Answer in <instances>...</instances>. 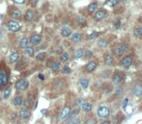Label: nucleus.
<instances>
[{
  "mask_svg": "<svg viewBox=\"0 0 142 124\" xmlns=\"http://www.w3.org/2000/svg\"><path fill=\"white\" fill-rule=\"evenodd\" d=\"M119 26H120V20L117 19V20H116V24H115V27H116V28H119Z\"/></svg>",
  "mask_w": 142,
  "mask_h": 124,
  "instance_id": "obj_43",
  "label": "nucleus"
},
{
  "mask_svg": "<svg viewBox=\"0 0 142 124\" xmlns=\"http://www.w3.org/2000/svg\"><path fill=\"white\" fill-rule=\"evenodd\" d=\"M15 1V3L17 4H24L26 2V0H14Z\"/></svg>",
  "mask_w": 142,
  "mask_h": 124,
  "instance_id": "obj_39",
  "label": "nucleus"
},
{
  "mask_svg": "<svg viewBox=\"0 0 142 124\" xmlns=\"http://www.w3.org/2000/svg\"><path fill=\"white\" fill-rule=\"evenodd\" d=\"M113 82H114L115 84H119V83H121V81H122V76L120 75V74H118V73H116L113 76Z\"/></svg>",
  "mask_w": 142,
  "mask_h": 124,
  "instance_id": "obj_23",
  "label": "nucleus"
},
{
  "mask_svg": "<svg viewBox=\"0 0 142 124\" xmlns=\"http://www.w3.org/2000/svg\"><path fill=\"white\" fill-rule=\"evenodd\" d=\"M8 29L12 32H17L20 29V24L16 20H10L8 22Z\"/></svg>",
  "mask_w": 142,
  "mask_h": 124,
  "instance_id": "obj_2",
  "label": "nucleus"
},
{
  "mask_svg": "<svg viewBox=\"0 0 142 124\" xmlns=\"http://www.w3.org/2000/svg\"><path fill=\"white\" fill-rule=\"evenodd\" d=\"M13 103L14 105H16V106H20V105L23 103V99H22L21 96H16V97L14 98Z\"/></svg>",
  "mask_w": 142,
  "mask_h": 124,
  "instance_id": "obj_18",
  "label": "nucleus"
},
{
  "mask_svg": "<svg viewBox=\"0 0 142 124\" xmlns=\"http://www.w3.org/2000/svg\"><path fill=\"white\" fill-rule=\"evenodd\" d=\"M107 43H108V41L107 40H105V39H102V40H101L99 41V45L101 47H105L107 45Z\"/></svg>",
  "mask_w": 142,
  "mask_h": 124,
  "instance_id": "obj_32",
  "label": "nucleus"
},
{
  "mask_svg": "<svg viewBox=\"0 0 142 124\" xmlns=\"http://www.w3.org/2000/svg\"><path fill=\"white\" fill-rule=\"evenodd\" d=\"M34 17H35V12L32 9H29L25 13V19L27 21H32L34 19Z\"/></svg>",
  "mask_w": 142,
  "mask_h": 124,
  "instance_id": "obj_9",
  "label": "nucleus"
},
{
  "mask_svg": "<svg viewBox=\"0 0 142 124\" xmlns=\"http://www.w3.org/2000/svg\"><path fill=\"white\" fill-rule=\"evenodd\" d=\"M81 107H82V111L83 112H90L92 110V105L90 103H83V104L81 105Z\"/></svg>",
  "mask_w": 142,
  "mask_h": 124,
  "instance_id": "obj_21",
  "label": "nucleus"
},
{
  "mask_svg": "<svg viewBox=\"0 0 142 124\" xmlns=\"http://www.w3.org/2000/svg\"><path fill=\"white\" fill-rule=\"evenodd\" d=\"M11 17H13V18H20V17H21V12H20V10H18V9H14V10H12V12H11Z\"/></svg>",
  "mask_w": 142,
  "mask_h": 124,
  "instance_id": "obj_13",
  "label": "nucleus"
},
{
  "mask_svg": "<svg viewBox=\"0 0 142 124\" xmlns=\"http://www.w3.org/2000/svg\"><path fill=\"white\" fill-rule=\"evenodd\" d=\"M29 105H30V102L28 100L26 101H24V108H28L29 107Z\"/></svg>",
  "mask_w": 142,
  "mask_h": 124,
  "instance_id": "obj_40",
  "label": "nucleus"
},
{
  "mask_svg": "<svg viewBox=\"0 0 142 124\" xmlns=\"http://www.w3.org/2000/svg\"><path fill=\"white\" fill-rule=\"evenodd\" d=\"M121 63H122V64H123V67H130L132 64V59L131 57H125L123 60H122Z\"/></svg>",
  "mask_w": 142,
  "mask_h": 124,
  "instance_id": "obj_10",
  "label": "nucleus"
},
{
  "mask_svg": "<svg viewBox=\"0 0 142 124\" xmlns=\"http://www.w3.org/2000/svg\"><path fill=\"white\" fill-rule=\"evenodd\" d=\"M101 124H110V123H109L108 121H104V122H101Z\"/></svg>",
  "mask_w": 142,
  "mask_h": 124,
  "instance_id": "obj_46",
  "label": "nucleus"
},
{
  "mask_svg": "<svg viewBox=\"0 0 142 124\" xmlns=\"http://www.w3.org/2000/svg\"><path fill=\"white\" fill-rule=\"evenodd\" d=\"M69 60V54L68 53H63L60 56V61L61 62H67Z\"/></svg>",
  "mask_w": 142,
  "mask_h": 124,
  "instance_id": "obj_31",
  "label": "nucleus"
},
{
  "mask_svg": "<svg viewBox=\"0 0 142 124\" xmlns=\"http://www.w3.org/2000/svg\"><path fill=\"white\" fill-rule=\"evenodd\" d=\"M127 49H128V46L126 44H121V45H118V46L116 47L115 53L117 54L118 56H121V55H123L127 51Z\"/></svg>",
  "mask_w": 142,
  "mask_h": 124,
  "instance_id": "obj_6",
  "label": "nucleus"
},
{
  "mask_svg": "<svg viewBox=\"0 0 142 124\" xmlns=\"http://www.w3.org/2000/svg\"><path fill=\"white\" fill-rule=\"evenodd\" d=\"M132 91H133L134 95H136V96H140L142 94V87L141 86H139V85H136V86L133 87Z\"/></svg>",
  "mask_w": 142,
  "mask_h": 124,
  "instance_id": "obj_12",
  "label": "nucleus"
},
{
  "mask_svg": "<svg viewBox=\"0 0 142 124\" xmlns=\"http://www.w3.org/2000/svg\"><path fill=\"white\" fill-rule=\"evenodd\" d=\"M33 100H34V96L33 95H29V99H28V101H29V102H33Z\"/></svg>",
  "mask_w": 142,
  "mask_h": 124,
  "instance_id": "obj_44",
  "label": "nucleus"
},
{
  "mask_svg": "<svg viewBox=\"0 0 142 124\" xmlns=\"http://www.w3.org/2000/svg\"><path fill=\"white\" fill-rule=\"evenodd\" d=\"M85 124H96V120L90 118V119H88V120L86 121V123H85Z\"/></svg>",
  "mask_w": 142,
  "mask_h": 124,
  "instance_id": "obj_38",
  "label": "nucleus"
},
{
  "mask_svg": "<svg viewBox=\"0 0 142 124\" xmlns=\"http://www.w3.org/2000/svg\"><path fill=\"white\" fill-rule=\"evenodd\" d=\"M44 59H46V53L44 52H41V53H39L36 56V60L38 61V62H42V61H44Z\"/></svg>",
  "mask_w": 142,
  "mask_h": 124,
  "instance_id": "obj_25",
  "label": "nucleus"
},
{
  "mask_svg": "<svg viewBox=\"0 0 142 124\" xmlns=\"http://www.w3.org/2000/svg\"><path fill=\"white\" fill-rule=\"evenodd\" d=\"M105 14H106V13H105V11H98V13H96V18L98 20H101L102 18H105Z\"/></svg>",
  "mask_w": 142,
  "mask_h": 124,
  "instance_id": "obj_20",
  "label": "nucleus"
},
{
  "mask_svg": "<svg viewBox=\"0 0 142 124\" xmlns=\"http://www.w3.org/2000/svg\"><path fill=\"white\" fill-rule=\"evenodd\" d=\"M10 93H11V89H7L6 91H4V99H8L9 96H10Z\"/></svg>",
  "mask_w": 142,
  "mask_h": 124,
  "instance_id": "obj_33",
  "label": "nucleus"
},
{
  "mask_svg": "<svg viewBox=\"0 0 142 124\" xmlns=\"http://www.w3.org/2000/svg\"><path fill=\"white\" fill-rule=\"evenodd\" d=\"M99 35H100L99 33H97V32H94V33L92 34L91 36L89 37V39H90V40H94V39H96V38L99 37Z\"/></svg>",
  "mask_w": 142,
  "mask_h": 124,
  "instance_id": "obj_35",
  "label": "nucleus"
},
{
  "mask_svg": "<svg viewBox=\"0 0 142 124\" xmlns=\"http://www.w3.org/2000/svg\"><path fill=\"white\" fill-rule=\"evenodd\" d=\"M134 35L136 37H141L142 36V28L141 27H137L134 29Z\"/></svg>",
  "mask_w": 142,
  "mask_h": 124,
  "instance_id": "obj_29",
  "label": "nucleus"
},
{
  "mask_svg": "<svg viewBox=\"0 0 142 124\" xmlns=\"http://www.w3.org/2000/svg\"><path fill=\"white\" fill-rule=\"evenodd\" d=\"M98 115L101 118H106L107 116H109V109L106 106L100 107L98 110Z\"/></svg>",
  "mask_w": 142,
  "mask_h": 124,
  "instance_id": "obj_3",
  "label": "nucleus"
},
{
  "mask_svg": "<svg viewBox=\"0 0 142 124\" xmlns=\"http://www.w3.org/2000/svg\"><path fill=\"white\" fill-rule=\"evenodd\" d=\"M71 108L69 107H65L63 110H62V112H61L60 114V119H62V120H64V119H66V118H68L69 116H70V114H71Z\"/></svg>",
  "mask_w": 142,
  "mask_h": 124,
  "instance_id": "obj_5",
  "label": "nucleus"
},
{
  "mask_svg": "<svg viewBox=\"0 0 142 124\" xmlns=\"http://www.w3.org/2000/svg\"><path fill=\"white\" fill-rule=\"evenodd\" d=\"M39 79H41L42 81L44 80V76L43 75V74H40V75H39Z\"/></svg>",
  "mask_w": 142,
  "mask_h": 124,
  "instance_id": "obj_45",
  "label": "nucleus"
},
{
  "mask_svg": "<svg viewBox=\"0 0 142 124\" xmlns=\"http://www.w3.org/2000/svg\"><path fill=\"white\" fill-rule=\"evenodd\" d=\"M118 3V0H107V4L109 6H115Z\"/></svg>",
  "mask_w": 142,
  "mask_h": 124,
  "instance_id": "obj_34",
  "label": "nucleus"
},
{
  "mask_svg": "<svg viewBox=\"0 0 142 124\" xmlns=\"http://www.w3.org/2000/svg\"><path fill=\"white\" fill-rule=\"evenodd\" d=\"M25 53L28 55V56H33L34 53H35V49H34L33 46H27L25 48Z\"/></svg>",
  "mask_w": 142,
  "mask_h": 124,
  "instance_id": "obj_22",
  "label": "nucleus"
},
{
  "mask_svg": "<svg viewBox=\"0 0 142 124\" xmlns=\"http://www.w3.org/2000/svg\"><path fill=\"white\" fill-rule=\"evenodd\" d=\"M97 8H98V4L96 3V2H92V3H90V5L88 6V13H93L95 11L97 10Z\"/></svg>",
  "mask_w": 142,
  "mask_h": 124,
  "instance_id": "obj_14",
  "label": "nucleus"
},
{
  "mask_svg": "<svg viewBox=\"0 0 142 124\" xmlns=\"http://www.w3.org/2000/svg\"><path fill=\"white\" fill-rule=\"evenodd\" d=\"M41 40H42V37H41L40 35H38V34H34L30 37V42L33 45H36V44H39L41 42Z\"/></svg>",
  "mask_w": 142,
  "mask_h": 124,
  "instance_id": "obj_7",
  "label": "nucleus"
},
{
  "mask_svg": "<svg viewBox=\"0 0 142 124\" xmlns=\"http://www.w3.org/2000/svg\"><path fill=\"white\" fill-rule=\"evenodd\" d=\"M128 100L127 99V98H125L124 100H123V102H122V107L125 109L126 108V106H127V104H128Z\"/></svg>",
  "mask_w": 142,
  "mask_h": 124,
  "instance_id": "obj_37",
  "label": "nucleus"
},
{
  "mask_svg": "<svg viewBox=\"0 0 142 124\" xmlns=\"http://www.w3.org/2000/svg\"><path fill=\"white\" fill-rule=\"evenodd\" d=\"M88 85H89L88 80H86V79H81L80 80V86L83 87V89H86V87H88Z\"/></svg>",
  "mask_w": 142,
  "mask_h": 124,
  "instance_id": "obj_30",
  "label": "nucleus"
},
{
  "mask_svg": "<svg viewBox=\"0 0 142 124\" xmlns=\"http://www.w3.org/2000/svg\"><path fill=\"white\" fill-rule=\"evenodd\" d=\"M72 124H80V121H79V119H74L72 121Z\"/></svg>",
  "mask_w": 142,
  "mask_h": 124,
  "instance_id": "obj_41",
  "label": "nucleus"
},
{
  "mask_svg": "<svg viewBox=\"0 0 142 124\" xmlns=\"http://www.w3.org/2000/svg\"><path fill=\"white\" fill-rule=\"evenodd\" d=\"M18 57H20L18 52H17V51L12 52L10 55V63L11 64H13V63H15V62H17V61L18 60Z\"/></svg>",
  "mask_w": 142,
  "mask_h": 124,
  "instance_id": "obj_11",
  "label": "nucleus"
},
{
  "mask_svg": "<svg viewBox=\"0 0 142 124\" xmlns=\"http://www.w3.org/2000/svg\"><path fill=\"white\" fill-rule=\"evenodd\" d=\"M28 87V82L25 79H21L16 84V89L18 91H24Z\"/></svg>",
  "mask_w": 142,
  "mask_h": 124,
  "instance_id": "obj_4",
  "label": "nucleus"
},
{
  "mask_svg": "<svg viewBox=\"0 0 142 124\" xmlns=\"http://www.w3.org/2000/svg\"><path fill=\"white\" fill-rule=\"evenodd\" d=\"M96 67H97V64L95 63V62H90L89 64H87V65H86V70L88 71V72H91V71H93L96 68Z\"/></svg>",
  "mask_w": 142,
  "mask_h": 124,
  "instance_id": "obj_17",
  "label": "nucleus"
},
{
  "mask_svg": "<svg viewBox=\"0 0 142 124\" xmlns=\"http://www.w3.org/2000/svg\"><path fill=\"white\" fill-rule=\"evenodd\" d=\"M113 63V56L110 55V54H108L105 56V64H111Z\"/></svg>",
  "mask_w": 142,
  "mask_h": 124,
  "instance_id": "obj_26",
  "label": "nucleus"
},
{
  "mask_svg": "<svg viewBox=\"0 0 142 124\" xmlns=\"http://www.w3.org/2000/svg\"><path fill=\"white\" fill-rule=\"evenodd\" d=\"M76 22H78L79 25H83V24L86 23V19H85L83 17H76Z\"/></svg>",
  "mask_w": 142,
  "mask_h": 124,
  "instance_id": "obj_28",
  "label": "nucleus"
},
{
  "mask_svg": "<svg viewBox=\"0 0 142 124\" xmlns=\"http://www.w3.org/2000/svg\"><path fill=\"white\" fill-rule=\"evenodd\" d=\"M28 46V39L27 38H22L20 41V47L21 49H24Z\"/></svg>",
  "mask_w": 142,
  "mask_h": 124,
  "instance_id": "obj_16",
  "label": "nucleus"
},
{
  "mask_svg": "<svg viewBox=\"0 0 142 124\" xmlns=\"http://www.w3.org/2000/svg\"><path fill=\"white\" fill-rule=\"evenodd\" d=\"M30 115H31V113H30V111L27 109V108H22V109L20 110V118H23V119H25V118H29Z\"/></svg>",
  "mask_w": 142,
  "mask_h": 124,
  "instance_id": "obj_8",
  "label": "nucleus"
},
{
  "mask_svg": "<svg viewBox=\"0 0 142 124\" xmlns=\"http://www.w3.org/2000/svg\"><path fill=\"white\" fill-rule=\"evenodd\" d=\"M81 39H82V37H81V35L79 33H74L72 35V40L74 42H79Z\"/></svg>",
  "mask_w": 142,
  "mask_h": 124,
  "instance_id": "obj_15",
  "label": "nucleus"
},
{
  "mask_svg": "<svg viewBox=\"0 0 142 124\" xmlns=\"http://www.w3.org/2000/svg\"><path fill=\"white\" fill-rule=\"evenodd\" d=\"M83 103H84V102H83L82 99H78V101H76V104L78 105H82Z\"/></svg>",
  "mask_w": 142,
  "mask_h": 124,
  "instance_id": "obj_42",
  "label": "nucleus"
},
{
  "mask_svg": "<svg viewBox=\"0 0 142 124\" xmlns=\"http://www.w3.org/2000/svg\"><path fill=\"white\" fill-rule=\"evenodd\" d=\"M8 83V73L5 69H0V89L4 87Z\"/></svg>",
  "mask_w": 142,
  "mask_h": 124,
  "instance_id": "obj_1",
  "label": "nucleus"
},
{
  "mask_svg": "<svg viewBox=\"0 0 142 124\" xmlns=\"http://www.w3.org/2000/svg\"><path fill=\"white\" fill-rule=\"evenodd\" d=\"M31 1H32V2H33L34 4H36L38 2V1H39V0H31Z\"/></svg>",
  "mask_w": 142,
  "mask_h": 124,
  "instance_id": "obj_47",
  "label": "nucleus"
},
{
  "mask_svg": "<svg viewBox=\"0 0 142 124\" xmlns=\"http://www.w3.org/2000/svg\"><path fill=\"white\" fill-rule=\"evenodd\" d=\"M71 34H72L71 29H70V28H67V27L63 28L62 31H61V35H62L63 37H69V36H71Z\"/></svg>",
  "mask_w": 142,
  "mask_h": 124,
  "instance_id": "obj_19",
  "label": "nucleus"
},
{
  "mask_svg": "<svg viewBox=\"0 0 142 124\" xmlns=\"http://www.w3.org/2000/svg\"><path fill=\"white\" fill-rule=\"evenodd\" d=\"M83 53H84V51H83V49H81V48H79V49H78V50H75V52H74V58H76V59H78V58H80L83 56Z\"/></svg>",
  "mask_w": 142,
  "mask_h": 124,
  "instance_id": "obj_24",
  "label": "nucleus"
},
{
  "mask_svg": "<svg viewBox=\"0 0 142 124\" xmlns=\"http://www.w3.org/2000/svg\"><path fill=\"white\" fill-rule=\"evenodd\" d=\"M59 67H60V63L59 62H54L52 65H51V69L53 71H57L59 69Z\"/></svg>",
  "mask_w": 142,
  "mask_h": 124,
  "instance_id": "obj_27",
  "label": "nucleus"
},
{
  "mask_svg": "<svg viewBox=\"0 0 142 124\" xmlns=\"http://www.w3.org/2000/svg\"><path fill=\"white\" fill-rule=\"evenodd\" d=\"M63 72H64V73H70V72H71L70 67H67V65H65V67H63Z\"/></svg>",
  "mask_w": 142,
  "mask_h": 124,
  "instance_id": "obj_36",
  "label": "nucleus"
}]
</instances>
